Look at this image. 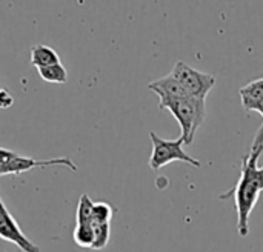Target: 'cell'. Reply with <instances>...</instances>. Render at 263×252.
<instances>
[{
  "label": "cell",
  "instance_id": "8fae6325",
  "mask_svg": "<svg viewBox=\"0 0 263 252\" xmlns=\"http://www.w3.org/2000/svg\"><path fill=\"white\" fill-rule=\"evenodd\" d=\"M91 228H92V234H94V243H92L91 249L102 251L109 242L111 223H94V222H91Z\"/></svg>",
  "mask_w": 263,
  "mask_h": 252
},
{
  "label": "cell",
  "instance_id": "30bf717a",
  "mask_svg": "<svg viewBox=\"0 0 263 252\" xmlns=\"http://www.w3.org/2000/svg\"><path fill=\"white\" fill-rule=\"evenodd\" d=\"M37 71H39V75L42 77V80H45L48 83L63 85V83L68 82V72H66V69H65V66L62 63L39 68Z\"/></svg>",
  "mask_w": 263,
  "mask_h": 252
},
{
  "label": "cell",
  "instance_id": "5b68a950",
  "mask_svg": "<svg viewBox=\"0 0 263 252\" xmlns=\"http://www.w3.org/2000/svg\"><path fill=\"white\" fill-rule=\"evenodd\" d=\"M54 165H62L66 166L71 171H77V166L66 157L62 159H46V160H37V159H31V157H23L18 156L15 152H12L11 159L6 162V165L2 168L0 176H18L22 172L31 171L34 168H48V166H54Z\"/></svg>",
  "mask_w": 263,
  "mask_h": 252
},
{
  "label": "cell",
  "instance_id": "ba28073f",
  "mask_svg": "<svg viewBox=\"0 0 263 252\" xmlns=\"http://www.w3.org/2000/svg\"><path fill=\"white\" fill-rule=\"evenodd\" d=\"M242 106L247 111H256V108L263 102V79L254 80L239 89Z\"/></svg>",
  "mask_w": 263,
  "mask_h": 252
},
{
  "label": "cell",
  "instance_id": "9c48e42d",
  "mask_svg": "<svg viewBox=\"0 0 263 252\" xmlns=\"http://www.w3.org/2000/svg\"><path fill=\"white\" fill-rule=\"evenodd\" d=\"M31 63L39 69V68H45V66L60 63V57L51 46L34 45L31 48Z\"/></svg>",
  "mask_w": 263,
  "mask_h": 252
},
{
  "label": "cell",
  "instance_id": "8992f818",
  "mask_svg": "<svg viewBox=\"0 0 263 252\" xmlns=\"http://www.w3.org/2000/svg\"><path fill=\"white\" fill-rule=\"evenodd\" d=\"M0 239L6 240L9 243H14L20 251L23 252H40L39 246L34 245L31 240H28L26 236L20 231L18 225L12 219L9 211H6L0 217Z\"/></svg>",
  "mask_w": 263,
  "mask_h": 252
},
{
  "label": "cell",
  "instance_id": "52a82bcc",
  "mask_svg": "<svg viewBox=\"0 0 263 252\" xmlns=\"http://www.w3.org/2000/svg\"><path fill=\"white\" fill-rule=\"evenodd\" d=\"M148 88L156 92L160 99V103L165 102H171V100H177V99H185L190 94L182 88V85L171 75H165L162 79H157L151 83H148Z\"/></svg>",
  "mask_w": 263,
  "mask_h": 252
},
{
  "label": "cell",
  "instance_id": "7c38bea8",
  "mask_svg": "<svg viewBox=\"0 0 263 252\" xmlns=\"http://www.w3.org/2000/svg\"><path fill=\"white\" fill-rule=\"evenodd\" d=\"M92 205L94 202L89 199V196L83 194L79 200L77 206V216H76V225H91L92 219Z\"/></svg>",
  "mask_w": 263,
  "mask_h": 252
},
{
  "label": "cell",
  "instance_id": "9a60e30c",
  "mask_svg": "<svg viewBox=\"0 0 263 252\" xmlns=\"http://www.w3.org/2000/svg\"><path fill=\"white\" fill-rule=\"evenodd\" d=\"M256 111L260 114L263 117V102L256 108ZM251 149H257V151H263V123L262 126L259 128V131H257V134H256V137H254V140H253V146H251Z\"/></svg>",
  "mask_w": 263,
  "mask_h": 252
},
{
  "label": "cell",
  "instance_id": "5bb4252c",
  "mask_svg": "<svg viewBox=\"0 0 263 252\" xmlns=\"http://www.w3.org/2000/svg\"><path fill=\"white\" fill-rule=\"evenodd\" d=\"M112 219V208L105 202H97L92 205V219L94 223H111Z\"/></svg>",
  "mask_w": 263,
  "mask_h": 252
},
{
  "label": "cell",
  "instance_id": "7a4b0ae2",
  "mask_svg": "<svg viewBox=\"0 0 263 252\" xmlns=\"http://www.w3.org/2000/svg\"><path fill=\"white\" fill-rule=\"evenodd\" d=\"M159 108L166 109L174 115V119L179 122L180 129H182L180 139L183 140L185 146H190L194 142L196 132L203 125L205 114H206L205 100L188 95L185 99L159 103Z\"/></svg>",
  "mask_w": 263,
  "mask_h": 252
},
{
  "label": "cell",
  "instance_id": "4fadbf2b",
  "mask_svg": "<svg viewBox=\"0 0 263 252\" xmlns=\"http://www.w3.org/2000/svg\"><path fill=\"white\" fill-rule=\"evenodd\" d=\"M74 242L80 246V248H92L94 243V234H92V228L91 225H76L74 229Z\"/></svg>",
  "mask_w": 263,
  "mask_h": 252
},
{
  "label": "cell",
  "instance_id": "277c9868",
  "mask_svg": "<svg viewBox=\"0 0 263 252\" xmlns=\"http://www.w3.org/2000/svg\"><path fill=\"white\" fill-rule=\"evenodd\" d=\"M171 75L182 85V88L196 99H206L210 91L216 85V77L194 69L185 62H177L171 71Z\"/></svg>",
  "mask_w": 263,
  "mask_h": 252
},
{
  "label": "cell",
  "instance_id": "3957f363",
  "mask_svg": "<svg viewBox=\"0 0 263 252\" xmlns=\"http://www.w3.org/2000/svg\"><path fill=\"white\" fill-rule=\"evenodd\" d=\"M151 142H153V152L149 157V168L154 171H159L165 165H170L171 162H185L188 165H193L194 168H200L202 163L188 156L186 151H183V140L179 137L177 140H165L159 137L156 132H149Z\"/></svg>",
  "mask_w": 263,
  "mask_h": 252
},
{
  "label": "cell",
  "instance_id": "ac0fdd59",
  "mask_svg": "<svg viewBox=\"0 0 263 252\" xmlns=\"http://www.w3.org/2000/svg\"><path fill=\"white\" fill-rule=\"evenodd\" d=\"M0 89H2V88H0Z\"/></svg>",
  "mask_w": 263,
  "mask_h": 252
},
{
  "label": "cell",
  "instance_id": "e0dca14e",
  "mask_svg": "<svg viewBox=\"0 0 263 252\" xmlns=\"http://www.w3.org/2000/svg\"><path fill=\"white\" fill-rule=\"evenodd\" d=\"M11 156H12V151L5 149V148H0V171H2V168L6 165V162L11 159Z\"/></svg>",
  "mask_w": 263,
  "mask_h": 252
},
{
  "label": "cell",
  "instance_id": "2e32d148",
  "mask_svg": "<svg viewBox=\"0 0 263 252\" xmlns=\"http://www.w3.org/2000/svg\"><path fill=\"white\" fill-rule=\"evenodd\" d=\"M12 105H14V97L6 89H0V109H8Z\"/></svg>",
  "mask_w": 263,
  "mask_h": 252
},
{
  "label": "cell",
  "instance_id": "6da1fadb",
  "mask_svg": "<svg viewBox=\"0 0 263 252\" xmlns=\"http://www.w3.org/2000/svg\"><path fill=\"white\" fill-rule=\"evenodd\" d=\"M262 152L263 151L251 149L250 154H247L242 159L240 177L237 185L231 191L220 194V200L234 196L236 209H237V231L240 237H248L250 217L260 194L263 192V166L259 168L257 165Z\"/></svg>",
  "mask_w": 263,
  "mask_h": 252
}]
</instances>
